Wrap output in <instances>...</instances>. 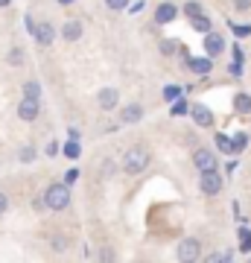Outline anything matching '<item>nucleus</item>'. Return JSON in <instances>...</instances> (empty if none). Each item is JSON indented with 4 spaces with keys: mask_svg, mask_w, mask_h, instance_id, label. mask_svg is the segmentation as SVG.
Instances as JSON below:
<instances>
[{
    "mask_svg": "<svg viewBox=\"0 0 251 263\" xmlns=\"http://www.w3.org/2000/svg\"><path fill=\"white\" fill-rule=\"evenodd\" d=\"M41 205H44L47 211H65V208H70V184H65V181L47 184Z\"/></svg>",
    "mask_w": 251,
    "mask_h": 263,
    "instance_id": "nucleus-1",
    "label": "nucleus"
},
{
    "mask_svg": "<svg viewBox=\"0 0 251 263\" xmlns=\"http://www.w3.org/2000/svg\"><path fill=\"white\" fill-rule=\"evenodd\" d=\"M149 161H152V152L138 143V146L126 149V155H123V173H126V176H140V173L149 167Z\"/></svg>",
    "mask_w": 251,
    "mask_h": 263,
    "instance_id": "nucleus-2",
    "label": "nucleus"
},
{
    "mask_svg": "<svg viewBox=\"0 0 251 263\" xmlns=\"http://www.w3.org/2000/svg\"><path fill=\"white\" fill-rule=\"evenodd\" d=\"M222 187H225V179L219 176V167L202 170V176H199V190H202L205 196H219Z\"/></svg>",
    "mask_w": 251,
    "mask_h": 263,
    "instance_id": "nucleus-3",
    "label": "nucleus"
},
{
    "mask_svg": "<svg viewBox=\"0 0 251 263\" xmlns=\"http://www.w3.org/2000/svg\"><path fill=\"white\" fill-rule=\"evenodd\" d=\"M176 257L181 263H193V260H202V240H196V237H184L181 243H178V252Z\"/></svg>",
    "mask_w": 251,
    "mask_h": 263,
    "instance_id": "nucleus-4",
    "label": "nucleus"
},
{
    "mask_svg": "<svg viewBox=\"0 0 251 263\" xmlns=\"http://www.w3.org/2000/svg\"><path fill=\"white\" fill-rule=\"evenodd\" d=\"M187 111H190V117H193V123H196V126H199V129H210V126H214V123H216V114L210 111L207 105H202V103L190 105Z\"/></svg>",
    "mask_w": 251,
    "mask_h": 263,
    "instance_id": "nucleus-5",
    "label": "nucleus"
},
{
    "mask_svg": "<svg viewBox=\"0 0 251 263\" xmlns=\"http://www.w3.org/2000/svg\"><path fill=\"white\" fill-rule=\"evenodd\" d=\"M117 117H120L123 126H134V123L143 120V105L140 103H126V105H117Z\"/></svg>",
    "mask_w": 251,
    "mask_h": 263,
    "instance_id": "nucleus-6",
    "label": "nucleus"
},
{
    "mask_svg": "<svg viewBox=\"0 0 251 263\" xmlns=\"http://www.w3.org/2000/svg\"><path fill=\"white\" fill-rule=\"evenodd\" d=\"M38 114H41V100H32V97H24L18 103V120L24 123H35Z\"/></svg>",
    "mask_w": 251,
    "mask_h": 263,
    "instance_id": "nucleus-7",
    "label": "nucleus"
},
{
    "mask_svg": "<svg viewBox=\"0 0 251 263\" xmlns=\"http://www.w3.org/2000/svg\"><path fill=\"white\" fill-rule=\"evenodd\" d=\"M178 15H181V9H178L172 0H164V3H158V6H155V24H158V27H164V24H172Z\"/></svg>",
    "mask_w": 251,
    "mask_h": 263,
    "instance_id": "nucleus-8",
    "label": "nucleus"
},
{
    "mask_svg": "<svg viewBox=\"0 0 251 263\" xmlns=\"http://www.w3.org/2000/svg\"><path fill=\"white\" fill-rule=\"evenodd\" d=\"M193 164H196V170H199V173H202V170H214V167H219V161H216L214 149H207V146H196V152H193Z\"/></svg>",
    "mask_w": 251,
    "mask_h": 263,
    "instance_id": "nucleus-9",
    "label": "nucleus"
},
{
    "mask_svg": "<svg viewBox=\"0 0 251 263\" xmlns=\"http://www.w3.org/2000/svg\"><path fill=\"white\" fill-rule=\"evenodd\" d=\"M205 53H207V59H216V56H222L225 53V38H222V32H205Z\"/></svg>",
    "mask_w": 251,
    "mask_h": 263,
    "instance_id": "nucleus-10",
    "label": "nucleus"
},
{
    "mask_svg": "<svg viewBox=\"0 0 251 263\" xmlns=\"http://www.w3.org/2000/svg\"><path fill=\"white\" fill-rule=\"evenodd\" d=\"M32 35H35V41L41 44V47H50V44L56 41V27H53L50 21H38V24H35V32H32Z\"/></svg>",
    "mask_w": 251,
    "mask_h": 263,
    "instance_id": "nucleus-11",
    "label": "nucleus"
},
{
    "mask_svg": "<svg viewBox=\"0 0 251 263\" xmlns=\"http://www.w3.org/2000/svg\"><path fill=\"white\" fill-rule=\"evenodd\" d=\"M96 103L103 111H117V105H120V91L117 88H103L100 94H96Z\"/></svg>",
    "mask_w": 251,
    "mask_h": 263,
    "instance_id": "nucleus-12",
    "label": "nucleus"
},
{
    "mask_svg": "<svg viewBox=\"0 0 251 263\" xmlns=\"http://www.w3.org/2000/svg\"><path fill=\"white\" fill-rule=\"evenodd\" d=\"M82 32H85L82 21H67L65 27H62V38H65V41H70V44H73V41H79V38H82Z\"/></svg>",
    "mask_w": 251,
    "mask_h": 263,
    "instance_id": "nucleus-13",
    "label": "nucleus"
},
{
    "mask_svg": "<svg viewBox=\"0 0 251 263\" xmlns=\"http://www.w3.org/2000/svg\"><path fill=\"white\" fill-rule=\"evenodd\" d=\"M187 67L199 76H207L210 73V67H214V59H187Z\"/></svg>",
    "mask_w": 251,
    "mask_h": 263,
    "instance_id": "nucleus-14",
    "label": "nucleus"
},
{
    "mask_svg": "<svg viewBox=\"0 0 251 263\" xmlns=\"http://www.w3.org/2000/svg\"><path fill=\"white\" fill-rule=\"evenodd\" d=\"M190 27H193V32H202V35H205V32H210V29H214V24H210V18H207L205 12H199V15H193V18H190Z\"/></svg>",
    "mask_w": 251,
    "mask_h": 263,
    "instance_id": "nucleus-15",
    "label": "nucleus"
},
{
    "mask_svg": "<svg viewBox=\"0 0 251 263\" xmlns=\"http://www.w3.org/2000/svg\"><path fill=\"white\" fill-rule=\"evenodd\" d=\"M234 111L242 114V117H248L251 114V97L248 94H237L234 97Z\"/></svg>",
    "mask_w": 251,
    "mask_h": 263,
    "instance_id": "nucleus-16",
    "label": "nucleus"
},
{
    "mask_svg": "<svg viewBox=\"0 0 251 263\" xmlns=\"http://www.w3.org/2000/svg\"><path fill=\"white\" fill-rule=\"evenodd\" d=\"M24 97L41 100V82H38V79H27V82H24Z\"/></svg>",
    "mask_w": 251,
    "mask_h": 263,
    "instance_id": "nucleus-17",
    "label": "nucleus"
},
{
    "mask_svg": "<svg viewBox=\"0 0 251 263\" xmlns=\"http://www.w3.org/2000/svg\"><path fill=\"white\" fill-rule=\"evenodd\" d=\"M158 50H161V56H176L178 53V41H172V38H161Z\"/></svg>",
    "mask_w": 251,
    "mask_h": 263,
    "instance_id": "nucleus-18",
    "label": "nucleus"
},
{
    "mask_svg": "<svg viewBox=\"0 0 251 263\" xmlns=\"http://www.w3.org/2000/svg\"><path fill=\"white\" fill-rule=\"evenodd\" d=\"M178 9L184 12L187 18H193V15H199V12H205V6H202V3H199V0H187L184 6H178Z\"/></svg>",
    "mask_w": 251,
    "mask_h": 263,
    "instance_id": "nucleus-19",
    "label": "nucleus"
},
{
    "mask_svg": "<svg viewBox=\"0 0 251 263\" xmlns=\"http://www.w3.org/2000/svg\"><path fill=\"white\" fill-rule=\"evenodd\" d=\"M6 62H9L12 67H21V65H24V50H21V47H9V53H6Z\"/></svg>",
    "mask_w": 251,
    "mask_h": 263,
    "instance_id": "nucleus-20",
    "label": "nucleus"
},
{
    "mask_svg": "<svg viewBox=\"0 0 251 263\" xmlns=\"http://www.w3.org/2000/svg\"><path fill=\"white\" fill-rule=\"evenodd\" d=\"M216 146L222 152H228V155H237V149H234V138H225V135H216Z\"/></svg>",
    "mask_w": 251,
    "mask_h": 263,
    "instance_id": "nucleus-21",
    "label": "nucleus"
},
{
    "mask_svg": "<svg viewBox=\"0 0 251 263\" xmlns=\"http://www.w3.org/2000/svg\"><path fill=\"white\" fill-rule=\"evenodd\" d=\"M38 158V149L35 146H21V152H18V161L21 164H29V161H35Z\"/></svg>",
    "mask_w": 251,
    "mask_h": 263,
    "instance_id": "nucleus-22",
    "label": "nucleus"
},
{
    "mask_svg": "<svg viewBox=\"0 0 251 263\" xmlns=\"http://www.w3.org/2000/svg\"><path fill=\"white\" fill-rule=\"evenodd\" d=\"M237 237H240V249H242V252H248V249H251V231H248V228H242V226H240Z\"/></svg>",
    "mask_w": 251,
    "mask_h": 263,
    "instance_id": "nucleus-23",
    "label": "nucleus"
},
{
    "mask_svg": "<svg viewBox=\"0 0 251 263\" xmlns=\"http://www.w3.org/2000/svg\"><path fill=\"white\" fill-rule=\"evenodd\" d=\"M231 257H234L231 252H210V254H205L207 263H222V260H231Z\"/></svg>",
    "mask_w": 251,
    "mask_h": 263,
    "instance_id": "nucleus-24",
    "label": "nucleus"
},
{
    "mask_svg": "<svg viewBox=\"0 0 251 263\" xmlns=\"http://www.w3.org/2000/svg\"><path fill=\"white\" fill-rule=\"evenodd\" d=\"M79 152H82L79 141H73V138H70V141H67V146H65V155H67V158H79Z\"/></svg>",
    "mask_w": 251,
    "mask_h": 263,
    "instance_id": "nucleus-25",
    "label": "nucleus"
},
{
    "mask_svg": "<svg viewBox=\"0 0 251 263\" xmlns=\"http://www.w3.org/2000/svg\"><path fill=\"white\" fill-rule=\"evenodd\" d=\"M129 3L131 0H105V6H108L111 12H126L129 9Z\"/></svg>",
    "mask_w": 251,
    "mask_h": 263,
    "instance_id": "nucleus-26",
    "label": "nucleus"
},
{
    "mask_svg": "<svg viewBox=\"0 0 251 263\" xmlns=\"http://www.w3.org/2000/svg\"><path fill=\"white\" fill-rule=\"evenodd\" d=\"M245 146H248V135H245V132H240V135H234V149H237V152H242Z\"/></svg>",
    "mask_w": 251,
    "mask_h": 263,
    "instance_id": "nucleus-27",
    "label": "nucleus"
},
{
    "mask_svg": "<svg viewBox=\"0 0 251 263\" xmlns=\"http://www.w3.org/2000/svg\"><path fill=\"white\" fill-rule=\"evenodd\" d=\"M178 94H181V88H176V85H169V88H164V100H178Z\"/></svg>",
    "mask_w": 251,
    "mask_h": 263,
    "instance_id": "nucleus-28",
    "label": "nucleus"
},
{
    "mask_svg": "<svg viewBox=\"0 0 251 263\" xmlns=\"http://www.w3.org/2000/svg\"><path fill=\"white\" fill-rule=\"evenodd\" d=\"M76 181H79V170L70 167V170L65 173V184H76Z\"/></svg>",
    "mask_w": 251,
    "mask_h": 263,
    "instance_id": "nucleus-29",
    "label": "nucleus"
},
{
    "mask_svg": "<svg viewBox=\"0 0 251 263\" xmlns=\"http://www.w3.org/2000/svg\"><path fill=\"white\" fill-rule=\"evenodd\" d=\"M187 108H190V105H187L184 100H176V105H172V114H176V117H181V114H187Z\"/></svg>",
    "mask_w": 251,
    "mask_h": 263,
    "instance_id": "nucleus-30",
    "label": "nucleus"
},
{
    "mask_svg": "<svg viewBox=\"0 0 251 263\" xmlns=\"http://www.w3.org/2000/svg\"><path fill=\"white\" fill-rule=\"evenodd\" d=\"M234 35H237V38L251 35V27H245V24H242V27H240V24H234Z\"/></svg>",
    "mask_w": 251,
    "mask_h": 263,
    "instance_id": "nucleus-31",
    "label": "nucleus"
},
{
    "mask_svg": "<svg viewBox=\"0 0 251 263\" xmlns=\"http://www.w3.org/2000/svg\"><path fill=\"white\" fill-rule=\"evenodd\" d=\"M59 149H62V146H59V143L56 141H50V143H47V155H50V158H56V155H59Z\"/></svg>",
    "mask_w": 251,
    "mask_h": 263,
    "instance_id": "nucleus-32",
    "label": "nucleus"
},
{
    "mask_svg": "<svg viewBox=\"0 0 251 263\" xmlns=\"http://www.w3.org/2000/svg\"><path fill=\"white\" fill-rule=\"evenodd\" d=\"M6 211H9V196H6V193L0 190V216L6 214Z\"/></svg>",
    "mask_w": 251,
    "mask_h": 263,
    "instance_id": "nucleus-33",
    "label": "nucleus"
},
{
    "mask_svg": "<svg viewBox=\"0 0 251 263\" xmlns=\"http://www.w3.org/2000/svg\"><path fill=\"white\" fill-rule=\"evenodd\" d=\"M111 170H114V164H111V161H103V176H105V179H111V176H114Z\"/></svg>",
    "mask_w": 251,
    "mask_h": 263,
    "instance_id": "nucleus-34",
    "label": "nucleus"
},
{
    "mask_svg": "<svg viewBox=\"0 0 251 263\" xmlns=\"http://www.w3.org/2000/svg\"><path fill=\"white\" fill-rule=\"evenodd\" d=\"M234 6L240 12H245V9H251V0H234Z\"/></svg>",
    "mask_w": 251,
    "mask_h": 263,
    "instance_id": "nucleus-35",
    "label": "nucleus"
},
{
    "mask_svg": "<svg viewBox=\"0 0 251 263\" xmlns=\"http://www.w3.org/2000/svg\"><path fill=\"white\" fill-rule=\"evenodd\" d=\"M242 59H245V53H242V47H234V62H237V65H242Z\"/></svg>",
    "mask_w": 251,
    "mask_h": 263,
    "instance_id": "nucleus-36",
    "label": "nucleus"
},
{
    "mask_svg": "<svg viewBox=\"0 0 251 263\" xmlns=\"http://www.w3.org/2000/svg\"><path fill=\"white\" fill-rule=\"evenodd\" d=\"M100 260H114V252L111 249H103V252H100Z\"/></svg>",
    "mask_w": 251,
    "mask_h": 263,
    "instance_id": "nucleus-37",
    "label": "nucleus"
},
{
    "mask_svg": "<svg viewBox=\"0 0 251 263\" xmlns=\"http://www.w3.org/2000/svg\"><path fill=\"white\" fill-rule=\"evenodd\" d=\"M35 24H38V21H32V18L27 15V29H29V32H35Z\"/></svg>",
    "mask_w": 251,
    "mask_h": 263,
    "instance_id": "nucleus-38",
    "label": "nucleus"
},
{
    "mask_svg": "<svg viewBox=\"0 0 251 263\" xmlns=\"http://www.w3.org/2000/svg\"><path fill=\"white\" fill-rule=\"evenodd\" d=\"M12 6V0H0V9H9Z\"/></svg>",
    "mask_w": 251,
    "mask_h": 263,
    "instance_id": "nucleus-39",
    "label": "nucleus"
},
{
    "mask_svg": "<svg viewBox=\"0 0 251 263\" xmlns=\"http://www.w3.org/2000/svg\"><path fill=\"white\" fill-rule=\"evenodd\" d=\"M59 6H70V3H76V0H56Z\"/></svg>",
    "mask_w": 251,
    "mask_h": 263,
    "instance_id": "nucleus-40",
    "label": "nucleus"
}]
</instances>
